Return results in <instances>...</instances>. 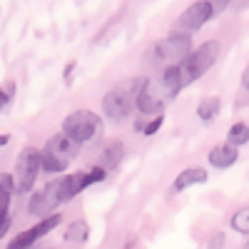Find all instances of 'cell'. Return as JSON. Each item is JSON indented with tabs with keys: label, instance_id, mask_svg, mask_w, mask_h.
<instances>
[{
	"label": "cell",
	"instance_id": "6da1fadb",
	"mask_svg": "<svg viewBox=\"0 0 249 249\" xmlns=\"http://www.w3.org/2000/svg\"><path fill=\"white\" fill-rule=\"evenodd\" d=\"M187 88L184 85V77H182V68L172 65V68H164L162 75L157 77H147L140 88L137 95V110L144 115H157L162 112V107L167 105L170 100L177 97V92Z\"/></svg>",
	"mask_w": 249,
	"mask_h": 249
},
{
	"label": "cell",
	"instance_id": "7a4b0ae2",
	"mask_svg": "<svg viewBox=\"0 0 249 249\" xmlns=\"http://www.w3.org/2000/svg\"><path fill=\"white\" fill-rule=\"evenodd\" d=\"M142 77H127L117 82L115 88H110L102 97V110H105L107 117L112 120H122L127 117L135 107H137V95H140V88H142Z\"/></svg>",
	"mask_w": 249,
	"mask_h": 249
},
{
	"label": "cell",
	"instance_id": "3957f363",
	"mask_svg": "<svg viewBox=\"0 0 249 249\" xmlns=\"http://www.w3.org/2000/svg\"><path fill=\"white\" fill-rule=\"evenodd\" d=\"M77 150H80V142H75L65 132L50 137L43 147V170L50 175L65 172L70 167V162L77 157Z\"/></svg>",
	"mask_w": 249,
	"mask_h": 249
},
{
	"label": "cell",
	"instance_id": "277c9868",
	"mask_svg": "<svg viewBox=\"0 0 249 249\" xmlns=\"http://www.w3.org/2000/svg\"><path fill=\"white\" fill-rule=\"evenodd\" d=\"M190 53H192V37L184 33H172L162 37L160 43H155V48L150 50V62L164 70V68L179 65L182 60H187Z\"/></svg>",
	"mask_w": 249,
	"mask_h": 249
},
{
	"label": "cell",
	"instance_id": "5b68a950",
	"mask_svg": "<svg viewBox=\"0 0 249 249\" xmlns=\"http://www.w3.org/2000/svg\"><path fill=\"white\" fill-rule=\"evenodd\" d=\"M219 53H222L219 40H207V43H202L199 48H195L190 55H187V60L179 62L184 85H190V82L199 80V77L219 60Z\"/></svg>",
	"mask_w": 249,
	"mask_h": 249
},
{
	"label": "cell",
	"instance_id": "8992f818",
	"mask_svg": "<svg viewBox=\"0 0 249 249\" xmlns=\"http://www.w3.org/2000/svg\"><path fill=\"white\" fill-rule=\"evenodd\" d=\"M40 170H43V152L35 147H23V152L15 160V172H13L15 195H28L33 190Z\"/></svg>",
	"mask_w": 249,
	"mask_h": 249
},
{
	"label": "cell",
	"instance_id": "52a82bcc",
	"mask_svg": "<svg viewBox=\"0 0 249 249\" xmlns=\"http://www.w3.org/2000/svg\"><path fill=\"white\" fill-rule=\"evenodd\" d=\"M62 132L70 135L75 142H90L102 132V120L90 110H75L62 120Z\"/></svg>",
	"mask_w": 249,
	"mask_h": 249
},
{
	"label": "cell",
	"instance_id": "ba28073f",
	"mask_svg": "<svg viewBox=\"0 0 249 249\" xmlns=\"http://www.w3.org/2000/svg\"><path fill=\"white\" fill-rule=\"evenodd\" d=\"M60 182L62 179H53V182H48L40 192H35L33 197H30V204H28V212L35 217H45V214H50V212H55V207L57 204H62V199H60Z\"/></svg>",
	"mask_w": 249,
	"mask_h": 249
},
{
	"label": "cell",
	"instance_id": "9c48e42d",
	"mask_svg": "<svg viewBox=\"0 0 249 249\" xmlns=\"http://www.w3.org/2000/svg\"><path fill=\"white\" fill-rule=\"evenodd\" d=\"M60 222H62V214H57V212H50V214H45V217H40V222H37L35 227H30V230L20 232V234L10 242V247H13V249L30 247V244H35L37 239H43L45 234H50Z\"/></svg>",
	"mask_w": 249,
	"mask_h": 249
},
{
	"label": "cell",
	"instance_id": "30bf717a",
	"mask_svg": "<svg viewBox=\"0 0 249 249\" xmlns=\"http://www.w3.org/2000/svg\"><path fill=\"white\" fill-rule=\"evenodd\" d=\"M212 18H214V15H212V5H210V0H197V3H192L190 8H187V10L179 15L177 25H179L182 30L195 33V30H199L204 23H210Z\"/></svg>",
	"mask_w": 249,
	"mask_h": 249
},
{
	"label": "cell",
	"instance_id": "8fae6325",
	"mask_svg": "<svg viewBox=\"0 0 249 249\" xmlns=\"http://www.w3.org/2000/svg\"><path fill=\"white\" fill-rule=\"evenodd\" d=\"M237 160H239V147H234V144H230V142L217 144V147H212L210 155H207V162H210L214 170H227V167H232Z\"/></svg>",
	"mask_w": 249,
	"mask_h": 249
},
{
	"label": "cell",
	"instance_id": "7c38bea8",
	"mask_svg": "<svg viewBox=\"0 0 249 249\" xmlns=\"http://www.w3.org/2000/svg\"><path fill=\"white\" fill-rule=\"evenodd\" d=\"M88 187V172H75V175H65L60 182V199L70 202L75 199L82 190Z\"/></svg>",
	"mask_w": 249,
	"mask_h": 249
},
{
	"label": "cell",
	"instance_id": "4fadbf2b",
	"mask_svg": "<svg viewBox=\"0 0 249 249\" xmlns=\"http://www.w3.org/2000/svg\"><path fill=\"white\" fill-rule=\"evenodd\" d=\"M207 177L210 175H207V170H202V167H187L184 172L177 175V179L172 184V192H184L187 187H192V184H204Z\"/></svg>",
	"mask_w": 249,
	"mask_h": 249
},
{
	"label": "cell",
	"instance_id": "5bb4252c",
	"mask_svg": "<svg viewBox=\"0 0 249 249\" xmlns=\"http://www.w3.org/2000/svg\"><path fill=\"white\" fill-rule=\"evenodd\" d=\"M65 242L68 244H82V242H88V237H90V224L85 222V219H75V222H70L68 224V230H65Z\"/></svg>",
	"mask_w": 249,
	"mask_h": 249
},
{
	"label": "cell",
	"instance_id": "9a60e30c",
	"mask_svg": "<svg viewBox=\"0 0 249 249\" xmlns=\"http://www.w3.org/2000/svg\"><path fill=\"white\" fill-rule=\"evenodd\" d=\"M219 107H222V100L219 97H202L199 105H197V117L202 122H212L219 115Z\"/></svg>",
	"mask_w": 249,
	"mask_h": 249
},
{
	"label": "cell",
	"instance_id": "2e32d148",
	"mask_svg": "<svg viewBox=\"0 0 249 249\" xmlns=\"http://www.w3.org/2000/svg\"><path fill=\"white\" fill-rule=\"evenodd\" d=\"M227 142L234 144V147H242V144L249 142V124L247 122H234L230 132H227Z\"/></svg>",
	"mask_w": 249,
	"mask_h": 249
},
{
	"label": "cell",
	"instance_id": "e0dca14e",
	"mask_svg": "<svg viewBox=\"0 0 249 249\" xmlns=\"http://www.w3.org/2000/svg\"><path fill=\"white\" fill-rule=\"evenodd\" d=\"M13 192H15L13 175H8V172H0V210H8V207H10Z\"/></svg>",
	"mask_w": 249,
	"mask_h": 249
},
{
	"label": "cell",
	"instance_id": "ac0fdd59",
	"mask_svg": "<svg viewBox=\"0 0 249 249\" xmlns=\"http://www.w3.org/2000/svg\"><path fill=\"white\" fill-rule=\"evenodd\" d=\"M122 152H124L122 142H110L105 147V152H102V162H105V167H115V164L122 160Z\"/></svg>",
	"mask_w": 249,
	"mask_h": 249
},
{
	"label": "cell",
	"instance_id": "d6986e66",
	"mask_svg": "<svg viewBox=\"0 0 249 249\" xmlns=\"http://www.w3.org/2000/svg\"><path fill=\"white\" fill-rule=\"evenodd\" d=\"M232 230L239 232V234H249V207H242L232 214Z\"/></svg>",
	"mask_w": 249,
	"mask_h": 249
},
{
	"label": "cell",
	"instance_id": "ffe728a7",
	"mask_svg": "<svg viewBox=\"0 0 249 249\" xmlns=\"http://www.w3.org/2000/svg\"><path fill=\"white\" fill-rule=\"evenodd\" d=\"M162 122H164V115H160V112H157V115H155V117H152L147 124H144V127H142V135H144V137L157 135V130L162 127Z\"/></svg>",
	"mask_w": 249,
	"mask_h": 249
},
{
	"label": "cell",
	"instance_id": "44dd1931",
	"mask_svg": "<svg viewBox=\"0 0 249 249\" xmlns=\"http://www.w3.org/2000/svg\"><path fill=\"white\" fill-rule=\"evenodd\" d=\"M13 97H15V82H5V85L0 88V110H3Z\"/></svg>",
	"mask_w": 249,
	"mask_h": 249
},
{
	"label": "cell",
	"instance_id": "7402d4cb",
	"mask_svg": "<svg viewBox=\"0 0 249 249\" xmlns=\"http://www.w3.org/2000/svg\"><path fill=\"white\" fill-rule=\"evenodd\" d=\"M105 177H107V170H105V167H92V170L88 172V187L95 184V182H102Z\"/></svg>",
	"mask_w": 249,
	"mask_h": 249
},
{
	"label": "cell",
	"instance_id": "603a6c76",
	"mask_svg": "<svg viewBox=\"0 0 249 249\" xmlns=\"http://www.w3.org/2000/svg\"><path fill=\"white\" fill-rule=\"evenodd\" d=\"M10 214H8V210H0V239H3V234L10 230Z\"/></svg>",
	"mask_w": 249,
	"mask_h": 249
},
{
	"label": "cell",
	"instance_id": "cb8c5ba5",
	"mask_svg": "<svg viewBox=\"0 0 249 249\" xmlns=\"http://www.w3.org/2000/svg\"><path fill=\"white\" fill-rule=\"evenodd\" d=\"M210 5H212V15H222L227 10V5H230V0H210Z\"/></svg>",
	"mask_w": 249,
	"mask_h": 249
},
{
	"label": "cell",
	"instance_id": "d4e9b609",
	"mask_svg": "<svg viewBox=\"0 0 249 249\" xmlns=\"http://www.w3.org/2000/svg\"><path fill=\"white\" fill-rule=\"evenodd\" d=\"M242 88L249 92V65L244 68V72H242Z\"/></svg>",
	"mask_w": 249,
	"mask_h": 249
},
{
	"label": "cell",
	"instance_id": "484cf974",
	"mask_svg": "<svg viewBox=\"0 0 249 249\" xmlns=\"http://www.w3.org/2000/svg\"><path fill=\"white\" fill-rule=\"evenodd\" d=\"M75 70V62H68V68H65V82H70V72Z\"/></svg>",
	"mask_w": 249,
	"mask_h": 249
},
{
	"label": "cell",
	"instance_id": "4316f807",
	"mask_svg": "<svg viewBox=\"0 0 249 249\" xmlns=\"http://www.w3.org/2000/svg\"><path fill=\"white\" fill-rule=\"evenodd\" d=\"M210 244H212V247H219V244H224V237L219 234V237H214V239H212Z\"/></svg>",
	"mask_w": 249,
	"mask_h": 249
},
{
	"label": "cell",
	"instance_id": "83f0119b",
	"mask_svg": "<svg viewBox=\"0 0 249 249\" xmlns=\"http://www.w3.org/2000/svg\"><path fill=\"white\" fill-rule=\"evenodd\" d=\"M8 142H10V135H0V147H5Z\"/></svg>",
	"mask_w": 249,
	"mask_h": 249
},
{
	"label": "cell",
	"instance_id": "f1b7e54d",
	"mask_svg": "<svg viewBox=\"0 0 249 249\" xmlns=\"http://www.w3.org/2000/svg\"><path fill=\"white\" fill-rule=\"evenodd\" d=\"M244 247H247V249H249V239H247V244H244Z\"/></svg>",
	"mask_w": 249,
	"mask_h": 249
}]
</instances>
